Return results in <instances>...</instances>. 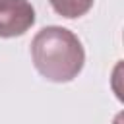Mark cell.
<instances>
[{"label": "cell", "instance_id": "cell-1", "mask_svg": "<svg viewBox=\"0 0 124 124\" xmlns=\"http://www.w3.org/2000/svg\"><path fill=\"white\" fill-rule=\"evenodd\" d=\"M35 70L48 81L68 83L83 70L85 50L76 33L66 27H43L31 41Z\"/></svg>", "mask_w": 124, "mask_h": 124}, {"label": "cell", "instance_id": "cell-2", "mask_svg": "<svg viewBox=\"0 0 124 124\" xmlns=\"http://www.w3.org/2000/svg\"><path fill=\"white\" fill-rule=\"evenodd\" d=\"M35 23V8L29 0H0V37L12 39L27 33Z\"/></svg>", "mask_w": 124, "mask_h": 124}, {"label": "cell", "instance_id": "cell-3", "mask_svg": "<svg viewBox=\"0 0 124 124\" xmlns=\"http://www.w3.org/2000/svg\"><path fill=\"white\" fill-rule=\"evenodd\" d=\"M48 2L58 16L68 17V19H76V17L85 16L93 8L95 0H48Z\"/></svg>", "mask_w": 124, "mask_h": 124}]
</instances>
